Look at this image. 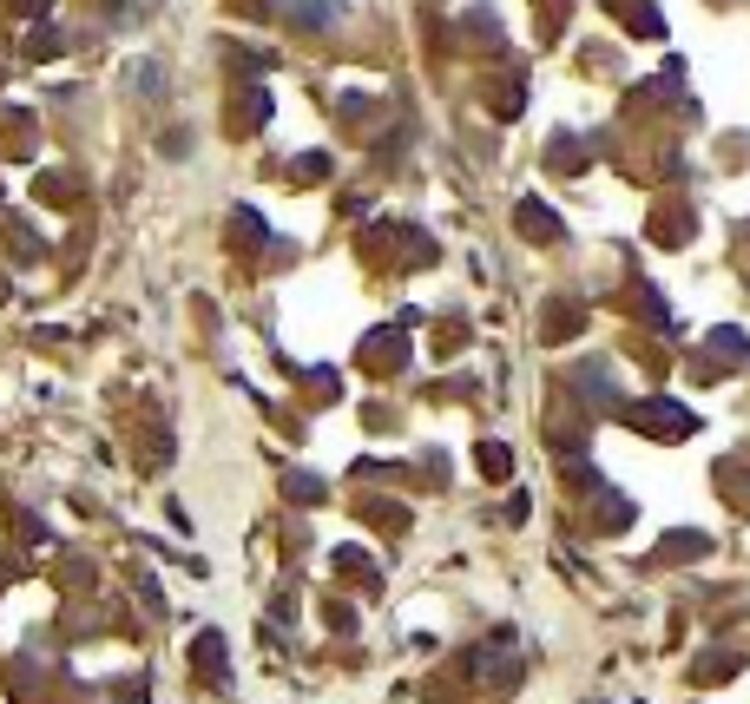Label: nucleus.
I'll list each match as a JSON object with an SVG mask.
<instances>
[{
	"label": "nucleus",
	"instance_id": "nucleus-1",
	"mask_svg": "<svg viewBox=\"0 0 750 704\" xmlns=\"http://www.w3.org/2000/svg\"><path fill=\"white\" fill-rule=\"evenodd\" d=\"M481 468L487 474H507V448H481Z\"/></svg>",
	"mask_w": 750,
	"mask_h": 704
}]
</instances>
